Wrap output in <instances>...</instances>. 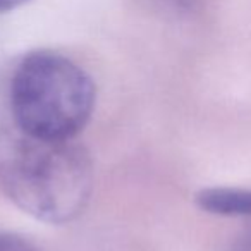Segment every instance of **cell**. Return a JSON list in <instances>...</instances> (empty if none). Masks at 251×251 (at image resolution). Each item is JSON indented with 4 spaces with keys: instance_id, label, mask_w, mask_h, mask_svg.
Here are the masks:
<instances>
[{
    "instance_id": "cell-1",
    "label": "cell",
    "mask_w": 251,
    "mask_h": 251,
    "mask_svg": "<svg viewBox=\"0 0 251 251\" xmlns=\"http://www.w3.org/2000/svg\"><path fill=\"white\" fill-rule=\"evenodd\" d=\"M0 179L18 208L53 226L76 220L86 210L95 186L91 157L76 140L23 136L5 158Z\"/></svg>"
},
{
    "instance_id": "cell-7",
    "label": "cell",
    "mask_w": 251,
    "mask_h": 251,
    "mask_svg": "<svg viewBox=\"0 0 251 251\" xmlns=\"http://www.w3.org/2000/svg\"><path fill=\"white\" fill-rule=\"evenodd\" d=\"M29 0H0V12H9L25 5Z\"/></svg>"
},
{
    "instance_id": "cell-2",
    "label": "cell",
    "mask_w": 251,
    "mask_h": 251,
    "mask_svg": "<svg viewBox=\"0 0 251 251\" xmlns=\"http://www.w3.org/2000/svg\"><path fill=\"white\" fill-rule=\"evenodd\" d=\"M9 101L23 136L40 141H71L93 115L97 84L69 57L52 50H36L16 67Z\"/></svg>"
},
{
    "instance_id": "cell-3",
    "label": "cell",
    "mask_w": 251,
    "mask_h": 251,
    "mask_svg": "<svg viewBox=\"0 0 251 251\" xmlns=\"http://www.w3.org/2000/svg\"><path fill=\"white\" fill-rule=\"evenodd\" d=\"M198 208L217 217H248L251 219V189L215 186L203 188L195 195Z\"/></svg>"
},
{
    "instance_id": "cell-5",
    "label": "cell",
    "mask_w": 251,
    "mask_h": 251,
    "mask_svg": "<svg viewBox=\"0 0 251 251\" xmlns=\"http://www.w3.org/2000/svg\"><path fill=\"white\" fill-rule=\"evenodd\" d=\"M229 251H251V224H248L232 239Z\"/></svg>"
},
{
    "instance_id": "cell-6",
    "label": "cell",
    "mask_w": 251,
    "mask_h": 251,
    "mask_svg": "<svg viewBox=\"0 0 251 251\" xmlns=\"http://www.w3.org/2000/svg\"><path fill=\"white\" fill-rule=\"evenodd\" d=\"M157 4H164L165 7H172L176 11H188L193 7L195 0H153Z\"/></svg>"
},
{
    "instance_id": "cell-4",
    "label": "cell",
    "mask_w": 251,
    "mask_h": 251,
    "mask_svg": "<svg viewBox=\"0 0 251 251\" xmlns=\"http://www.w3.org/2000/svg\"><path fill=\"white\" fill-rule=\"evenodd\" d=\"M0 251H38L28 239L12 232L0 234Z\"/></svg>"
}]
</instances>
